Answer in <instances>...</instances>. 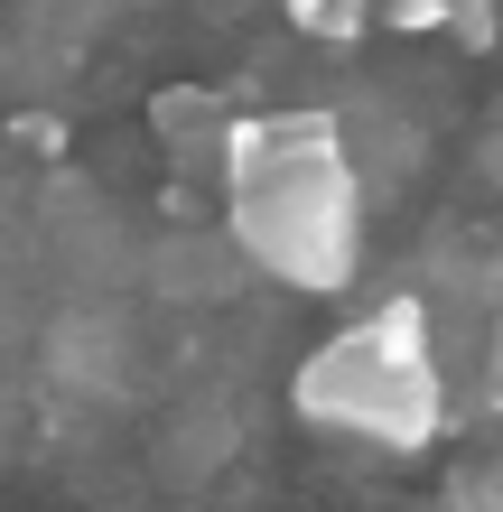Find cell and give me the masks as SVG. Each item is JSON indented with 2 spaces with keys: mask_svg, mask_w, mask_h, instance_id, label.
I'll return each instance as SVG.
<instances>
[{
  "mask_svg": "<svg viewBox=\"0 0 503 512\" xmlns=\"http://www.w3.org/2000/svg\"><path fill=\"white\" fill-rule=\"evenodd\" d=\"M224 196H233V252L289 289H345L364 261V187L345 168V140L327 112H271L224 122Z\"/></svg>",
  "mask_w": 503,
  "mask_h": 512,
  "instance_id": "6da1fadb",
  "label": "cell"
},
{
  "mask_svg": "<svg viewBox=\"0 0 503 512\" xmlns=\"http://www.w3.org/2000/svg\"><path fill=\"white\" fill-rule=\"evenodd\" d=\"M299 419L373 438V447H401V457L429 447L438 419H448V391H438V364H429V308L420 298H392L364 326L317 345L299 364Z\"/></svg>",
  "mask_w": 503,
  "mask_h": 512,
  "instance_id": "7a4b0ae2",
  "label": "cell"
},
{
  "mask_svg": "<svg viewBox=\"0 0 503 512\" xmlns=\"http://www.w3.org/2000/svg\"><path fill=\"white\" fill-rule=\"evenodd\" d=\"M150 122H159V140H168V159H177V168H215L224 122H215V103H205V94H159V103H150Z\"/></svg>",
  "mask_w": 503,
  "mask_h": 512,
  "instance_id": "3957f363",
  "label": "cell"
},
{
  "mask_svg": "<svg viewBox=\"0 0 503 512\" xmlns=\"http://www.w3.org/2000/svg\"><path fill=\"white\" fill-rule=\"evenodd\" d=\"M289 28H308V38H327V47H354L373 28V0H280Z\"/></svg>",
  "mask_w": 503,
  "mask_h": 512,
  "instance_id": "277c9868",
  "label": "cell"
},
{
  "mask_svg": "<svg viewBox=\"0 0 503 512\" xmlns=\"http://www.w3.org/2000/svg\"><path fill=\"white\" fill-rule=\"evenodd\" d=\"M438 28H457L466 47H494V0H438Z\"/></svg>",
  "mask_w": 503,
  "mask_h": 512,
  "instance_id": "5b68a950",
  "label": "cell"
},
{
  "mask_svg": "<svg viewBox=\"0 0 503 512\" xmlns=\"http://www.w3.org/2000/svg\"><path fill=\"white\" fill-rule=\"evenodd\" d=\"M457 512H503V475H457Z\"/></svg>",
  "mask_w": 503,
  "mask_h": 512,
  "instance_id": "8992f818",
  "label": "cell"
},
{
  "mask_svg": "<svg viewBox=\"0 0 503 512\" xmlns=\"http://www.w3.org/2000/svg\"><path fill=\"white\" fill-rule=\"evenodd\" d=\"M392 28H438V0H392Z\"/></svg>",
  "mask_w": 503,
  "mask_h": 512,
  "instance_id": "52a82bcc",
  "label": "cell"
}]
</instances>
